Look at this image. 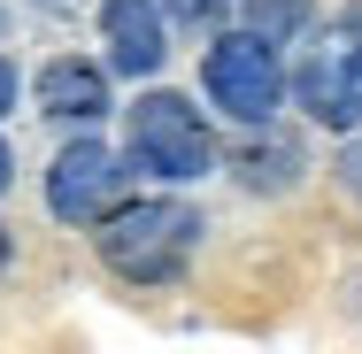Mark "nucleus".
Returning <instances> with one entry per match:
<instances>
[{
	"label": "nucleus",
	"instance_id": "f257e3e1",
	"mask_svg": "<svg viewBox=\"0 0 362 354\" xmlns=\"http://www.w3.org/2000/svg\"><path fill=\"white\" fill-rule=\"evenodd\" d=\"M93 239H100V262H108L116 278L170 285L185 262H193V247H201V216L185 208V201H132V208L100 216Z\"/></svg>",
	"mask_w": 362,
	"mask_h": 354
},
{
	"label": "nucleus",
	"instance_id": "f03ea898",
	"mask_svg": "<svg viewBox=\"0 0 362 354\" xmlns=\"http://www.w3.org/2000/svg\"><path fill=\"white\" fill-rule=\"evenodd\" d=\"M201 85L231 124H270L286 100V70H278V39L262 31H223L201 62Z\"/></svg>",
	"mask_w": 362,
	"mask_h": 354
},
{
	"label": "nucleus",
	"instance_id": "7ed1b4c3",
	"mask_svg": "<svg viewBox=\"0 0 362 354\" xmlns=\"http://www.w3.org/2000/svg\"><path fill=\"white\" fill-rule=\"evenodd\" d=\"M132 162H139L146 177H162V185H193V177H209L216 139H209V124H201L193 100L146 93L139 108H132Z\"/></svg>",
	"mask_w": 362,
	"mask_h": 354
},
{
	"label": "nucleus",
	"instance_id": "20e7f679",
	"mask_svg": "<svg viewBox=\"0 0 362 354\" xmlns=\"http://www.w3.org/2000/svg\"><path fill=\"white\" fill-rule=\"evenodd\" d=\"M300 108L316 116V124H332V131H355L362 124V23H332L316 47H308V62H300Z\"/></svg>",
	"mask_w": 362,
	"mask_h": 354
},
{
	"label": "nucleus",
	"instance_id": "39448f33",
	"mask_svg": "<svg viewBox=\"0 0 362 354\" xmlns=\"http://www.w3.org/2000/svg\"><path fill=\"white\" fill-rule=\"evenodd\" d=\"M116 193H124V170H116V154L100 139H70L54 154V170H47V208L62 223H100L116 208Z\"/></svg>",
	"mask_w": 362,
	"mask_h": 354
},
{
	"label": "nucleus",
	"instance_id": "423d86ee",
	"mask_svg": "<svg viewBox=\"0 0 362 354\" xmlns=\"http://www.w3.org/2000/svg\"><path fill=\"white\" fill-rule=\"evenodd\" d=\"M162 0H100V39H108V62L124 77H154L170 39H162Z\"/></svg>",
	"mask_w": 362,
	"mask_h": 354
},
{
	"label": "nucleus",
	"instance_id": "0eeeda50",
	"mask_svg": "<svg viewBox=\"0 0 362 354\" xmlns=\"http://www.w3.org/2000/svg\"><path fill=\"white\" fill-rule=\"evenodd\" d=\"M39 108L62 116V124H100V116H108V70H93V62H77V54L47 62V70H39Z\"/></svg>",
	"mask_w": 362,
	"mask_h": 354
},
{
	"label": "nucleus",
	"instance_id": "6e6552de",
	"mask_svg": "<svg viewBox=\"0 0 362 354\" xmlns=\"http://www.w3.org/2000/svg\"><path fill=\"white\" fill-rule=\"evenodd\" d=\"M239 8H247V31H262L278 47L293 31H308V16H316V0H239Z\"/></svg>",
	"mask_w": 362,
	"mask_h": 354
},
{
	"label": "nucleus",
	"instance_id": "1a4fd4ad",
	"mask_svg": "<svg viewBox=\"0 0 362 354\" xmlns=\"http://www.w3.org/2000/svg\"><path fill=\"white\" fill-rule=\"evenodd\" d=\"M293 170H300L293 146H255L247 154V185H293Z\"/></svg>",
	"mask_w": 362,
	"mask_h": 354
},
{
	"label": "nucleus",
	"instance_id": "9d476101",
	"mask_svg": "<svg viewBox=\"0 0 362 354\" xmlns=\"http://www.w3.org/2000/svg\"><path fill=\"white\" fill-rule=\"evenodd\" d=\"M162 8H170L177 23H193V31H209V23H223V16H231V0H162Z\"/></svg>",
	"mask_w": 362,
	"mask_h": 354
},
{
	"label": "nucleus",
	"instance_id": "9b49d317",
	"mask_svg": "<svg viewBox=\"0 0 362 354\" xmlns=\"http://www.w3.org/2000/svg\"><path fill=\"white\" fill-rule=\"evenodd\" d=\"M8 108H16V62L0 54V116H8Z\"/></svg>",
	"mask_w": 362,
	"mask_h": 354
},
{
	"label": "nucleus",
	"instance_id": "f8f14e48",
	"mask_svg": "<svg viewBox=\"0 0 362 354\" xmlns=\"http://www.w3.org/2000/svg\"><path fill=\"white\" fill-rule=\"evenodd\" d=\"M31 8H47V16H62V8H77V0H31Z\"/></svg>",
	"mask_w": 362,
	"mask_h": 354
},
{
	"label": "nucleus",
	"instance_id": "ddd939ff",
	"mask_svg": "<svg viewBox=\"0 0 362 354\" xmlns=\"http://www.w3.org/2000/svg\"><path fill=\"white\" fill-rule=\"evenodd\" d=\"M0 270H8V231H0Z\"/></svg>",
	"mask_w": 362,
	"mask_h": 354
},
{
	"label": "nucleus",
	"instance_id": "4468645a",
	"mask_svg": "<svg viewBox=\"0 0 362 354\" xmlns=\"http://www.w3.org/2000/svg\"><path fill=\"white\" fill-rule=\"evenodd\" d=\"M0 185H8V146H0Z\"/></svg>",
	"mask_w": 362,
	"mask_h": 354
}]
</instances>
